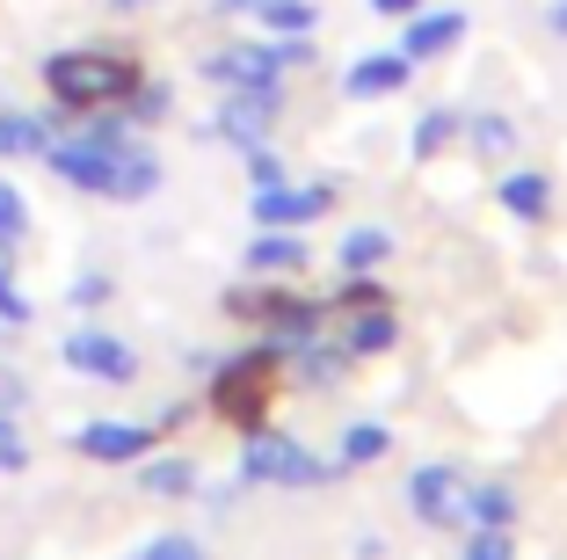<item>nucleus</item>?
<instances>
[{"instance_id": "9", "label": "nucleus", "mask_w": 567, "mask_h": 560, "mask_svg": "<svg viewBox=\"0 0 567 560\" xmlns=\"http://www.w3.org/2000/svg\"><path fill=\"white\" fill-rule=\"evenodd\" d=\"M334 212V182H269L255 190V226H313Z\"/></svg>"}, {"instance_id": "25", "label": "nucleus", "mask_w": 567, "mask_h": 560, "mask_svg": "<svg viewBox=\"0 0 567 560\" xmlns=\"http://www.w3.org/2000/svg\"><path fill=\"white\" fill-rule=\"evenodd\" d=\"M466 132H473V153H481V161H502V153L517 146V124H509V116H473Z\"/></svg>"}, {"instance_id": "6", "label": "nucleus", "mask_w": 567, "mask_h": 560, "mask_svg": "<svg viewBox=\"0 0 567 560\" xmlns=\"http://www.w3.org/2000/svg\"><path fill=\"white\" fill-rule=\"evenodd\" d=\"M284 116V88H226V102H218V116L204 124V139H226V146H262L269 132H277Z\"/></svg>"}, {"instance_id": "7", "label": "nucleus", "mask_w": 567, "mask_h": 560, "mask_svg": "<svg viewBox=\"0 0 567 560\" xmlns=\"http://www.w3.org/2000/svg\"><path fill=\"white\" fill-rule=\"evenodd\" d=\"M59 357H66V371L102 379V386H132L138 379V349L124 343V335H110V328H73L66 343H59Z\"/></svg>"}, {"instance_id": "32", "label": "nucleus", "mask_w": 567, "mask_h": 560, "mask_svg": "<svg viewBox=\"0 0 567 560\" xmlns=\"http://www.w3.org/2000/svg\"><path fill=\"white\" fill-rule=\"evenodd\" d=\"M364 306H385V292L371 277H350L342 292H334V314H364Z\"/></svg>"}, {"instance_id": "22", "label": "nucleus", "mask_w": 567, "mask_h": 560, "mask_svg": "<svg viewBox=\"0 0 567 560\" xmlns=\"http://www.w3.org/2000/svg\"><path fill=\"white\" fill-rule=\"evenodd\" d=\"M458 132H466V116H458V110H422L408 146H415V161H436L444 146H458Z\"/></svg>"}, {"instance_id": "29", "label": "nucleus", "mask_w": 567, "mask_h": 560, "mask_svg": "<svg viewBox=\"0 0 567 560\" xmlns=\"http://www.w3.org/2000/svg\"><path fill=\"white\" fill-rule=\"evenodd\" d=\"M132 560H212V553H204V546L189 539V531H161V539H146Z\"/></svg>"}, {"instance_id": "17", "label": "nucleus", "mask_w": 567, "mask_h": 560, "mask_svg": "<svg viewBox=\"0 0 567 560\" xmlns=\"http://www.w3.org/2000/svg\"><path fill=\"white\" fill-rule=\"evenodd\" d=\"M138 488L161 495V502H183V495H197V466L175 459V451H146L138 459Z\"/></svg>"}, {"instance_id": "38", "label": "nucleus", "mask_w": 567, "mask_h": 560, "mask_svg": "<svg viewBox=\"0 0 567 560\" xmlns=\"http://www.w3.org/2000/svg\"><path fill=\"white\" fill-rule=\"evenodd\" d=\"M110 8H117V16H132V8H153V0H110Z\"/></svg>"}, {"instance_id": "2", "label": "nucleus", "mask_w": 567, "mask_h": 560, "mask_svg": "<svg viewBox=\"0 0 567 560\" xmlns=\"http://www.w3.org/2000/svg\"><path fill=\"white\" fill-rule=\"evenodd\" d=\"M277 371H284V357L269 343L226 357V364H218V379H212V415H218V422H234L240 437L262 429L269 422V400H277Z\"/></svg>"}, {"instance_id": "12", "label": "nucleus", "mask_w": 567, "mask_h": 560, "mask_svg": "<svg viewBox=\"0 0 567 560\" xmlns=\"http://www.w3.org/2000/svg\"><path fill=\"white\" fill-rule=\"evenodd\" d=\"M415 81V59L408 51H364L350 73H342V95L350 102H379V95H401Z\"/></svg>"}, {"instance_id": "5", "label": "nucleus", "mask_w": 567, "mask_h": 560, "mask_svg": "<svg viewBox=\"0 0 567 560\" xmlns=\"http://www.w3.org/2000/svg\"><path fill=\"white\" fill-rule=\"evenodd\" d=\"M240 480H255V488H328V466L313 459V451L299 445V437H277V429H248V451H240Z\"/></svg>"}, {"instance_id": "3", "label": "nucleus", "mask_w": 567, "mask_h": 560, "mask_svg": "<svg viewBox=\"0 0 567 560\" xmlns=\"http://www.w3.org/2000/svg\"><path fill=\"white\" fill-rule=\"evenodd\" d=\"M226 314H234V320H262V343L291 364L306 343H320L328 306H320V298H299V292H234V298H226Z\"/></svg>"}, {"instance_id": "16", "label": "nucleus", "mask_w": 567, "mask_h": 560, "mask_svg": "<svg viewBox=\"0 0 567 560\" xmlns=\"http://www.w3.org/2000/svg\"><path fill=\"white\" fill-rule=\"evenodd\" d=\"M393 343H401L393 298H385V306H364V314H350V335H342V349H350V357H385Z\"/></svg>"}, {"instance_id": "20", "label": "nucleus", "mask_w": 567, "mask_h": 560, "mask_svg": "<svg viewBox=\"0 0 567 560\" xmlns=\"http://www.w3.org/2000/svg\"><path fill=\"white\" fill-rule=\"evenodd\" d=\"M466 525H517V495L502 488V480H466Z\"/></svg>"}, {"instance_id": "14", "label": "nucleus", "mask_w": 567, "mask_h": 560, "mask_svg": "<svg viewBox=\"0 0 567 560\" xmlns=\"http://www.w3.org/2000/svg\"><path fill=\"white\" fill-rule=\"evenodd\" d=\"M306 255H313V247L299 241V226H262L255 247H248V269H255V277H299Z\"/></svg>"}, {"instance_id": "1", "label": "nucleus", "mask_w": 567, "mask_h": 560, "mask_svg": "<svg viewBox=\"0 0 567 560\" xmlns=\"http://www.w3.org/2000/svg\"><path fill=\"white\" fill-rule=\"evenodd\" d=\"M44 88H51V102H66V110H117L138 88V67L124 51H51Z\"/></svg>"}, {"instance_id": "31", "label": "nucleus", "mask_w": 567, "mask_h": 560, "mask_svg": "<svg viewBox=\"0 0 567 560\" xmlns=\"http://www.w3.org/2000/svg\"><path fill=\"white\" fill-rule=\"evenodd\" d=\"M30 466V437L16 429V415H0V474H22Z\"/></svg>"}, {"instance_id": "35", "label": "nucleus", "mask_w": 567, "mask_h": 560, "mask_svg": "<svg viewBox=\"0 0 567 560\" xmlns=\"http://www.w3.org/2000/svg\"><path fill=\"white\" fill-rule=\"evenodd\" d=\"M415 8H422V0H371V16H385V22H393V16L408 22V16H415Z\"/></svg>"}, {"instance_id": "8", "label": "nucleus", "mask_w": 567, "mask_h": 560, "mask_svg": "<svg viewBox=\"0 0 567 560\" xmlns=\"http://www.w3.org/2000/svg\"><path fill=\"white\" fill-rule=\"evenodd\" d=\"M153 445H161V429H153V422H117V415H110V422H81V429H73V451L95 459V466H138Z\"/></svg>"}, {"instance_id": "13", "label": "nucleus", "mask_w": 567, "mask_h": 560, "mask_svg": "<svg viewBox=\"0 0 567 560\" xmlns=\"http://www.w3.org/2000/svg\"><path fill=\"white\" fill-rule=\"evenodd\" d=\"M161 153L146 146V139H132V146L117 153V175H110V204H146L153 190H161Z\"/></svg>"}, {"instance_id": "28", "label": "nucleus", "mask_w": 567, "mask_h": 560, "mask_svg": "<svg viewBox=\"0 0 567 560\" xmlns=\"http://www.w3.org/2000/svg\"><path fill=\"white\" fill-rule=\"evenodd\" d=\"M458 560H517V539H509L502 525H473V539H466Z\"/></svg>"}, {"instance_id": "36", "label": "nucleus", "mask_w": 567, "mask_h": 560, "mask_svg": "<svg viewBox=\"0 0 567 560\" xmlns=\"http://www.w3.org/2000/svg\"><path fill=\"white\" fill-rule=\"evenodd\" d=\"M546 30H553V37H567V0H553V8H546Z\"/></svg>"}, {"instance_id": "4", "label": "nucleus", "mask_w": 567, "mask_h": 560, "mask_svg": "<svg viewBox=\"0 0 567 560\" xmlns=\"http://www.w3.org/2000/svg\"><path fill=\"white\" fill-rule=\"evenodd\" d=\"M306 59H313L306 37H269V44H218L197 73L212 88H277V73L306 67Z\"/></svg>"}, {"instance_id": "24", "label": "nucleus", "mask_w": 567, "mask_h": 560, "mask_svg": "<svg viewBox=\"0 0 567 560\" xmlns=\"http://www.w3.org/2000/svg\"><path fill=\"white\" fill-rule=\"evenodd\" d=\"M30 314H37V306H30V292L16 284V247L0 241V320H8V328H30Z\"/></svg>"}, {"instance_id": "18", "label": "nucleus", "mask_w": 567, "mask_h": 560, "mask_svg": "<svg viewBox=\"0 0 567 560\" xmlns=\"http://www.w3.org/2000/svg\"><path fill=\"white\" fill-rule=\"evenodd\" d=\"M51 146V124L30 110H0V161H44Z\"/></svg>"}, {"instance_id": "34", "label": "nucleus", "mask_w": 567, "mask_h": 560, "mask_svg": "<svg viewBox=\"0 0 567 560\" xmlns=\"http://www.w3.org/2000/svg\"><path fill=\"white\" fill-rule=\"evenodd\" d=\"M102 298H110V277H102V269H87V277H73V306H81V314H95Z\"/></svg>"}, {"instance_id": "37", "label": "nucleus", "mask_w": 567, "mask_h": 560, "mask_svg": "<svg viewBox=\"0 0 567 560\" xmlns=\"http://www.w3.org/2000/svg\"><path fill=\"white\" fill-rule=\"evenodd\" d=\"M212 8H226V16H248L255 0H212Z\"/></svg>"}, {"instance_id": "26", "label": "nucleus", "mask_w": 567, "mask_h": 560, "mask_svg": "<svg viewBox=\"0 0 567 560\" xmlns=\"http://www.w3.org/2000/svg\"><path fill=\"white\" fill-rule=\"evenodd\" d=\"M299 371H306V379H313V386H328V379H342V371H350V349H342V343H306L299 349Z\"/></svg>"}, {"instance_id": "10", "label": "nucleus", "mask_w": 567, "mask_h": 560, "mask_svg": "<svg viewBox=\"0 0 567 560\" xmlns=\"http://www.w3.org/2000/svg\"><path fill=\"white\" fill-rule=\"evenodd\" d=\"M408 502H415V517L430 531L466 525V480L451 474V466H415V474H408Z\"/></svg>"}, {"instance_id": "27", "label": "nucleus", "mask_w": 567, "mask_h": 560, "mask_svg": "<svg viewBox=\"0 0 567 560\" xmlns=\"http://www.w3.org/2000/svg\"><path fill=\"white\" fill-rule=\"evenodd\" d=\"M124 102H132V124H161V116L175 110V95H167L161 81H146V73H138V88H132Z\"/></svg>"}, {"instance_id": "23", "label": "nucleus", "mask_w": 567, "mask_h": 560, "mask_svg": "<svg viewBox=\"0 0 567 560\" xmlns=\"http://www.w3.org/2000/svg\"><path fill=\"white\" fill-rule=\"evenodd\" d=\"M393 451V429L385 422H350L342 429V466H379Z\"/></svg>"}, {"instance_id": "15", "label": "nucleus", "mask_w": 567, "mask_h": 560, "mask_svg": "<svg viewBox=\"0 0 567 560\" xmlns=\"http://www.w3.org/2000/svg\"><path fill=\"white\" fill-rule=\"evenodd\" d=\"M495 204L509 218H524V226H538V218L553 212V182L538 175V167H509V175L495 182Z\"/></svg>"}, {"instance_id": "33", "label": "nucleus", "mask_w": 567, "mask_h": 560, "mask_svg": "<svg viewBox=\"0 0 567 560\" xmlns=\"http://www.w3.org/2000/svg\"><path fill=\"white\" fill-rule=\"evenodd\" d=\"M248 175H255V190H269V182H284V153L269 146V139H262V146H248Z\"/></svg>"}, {"instance_id": "21", "label": "nucleus", "mask_w": 567, "mask_h": 560, "mask_svg": "<svg viewBox=\"0 0 567 560\" xmlns=\"http://www.w3.org/2000/svg\"><path fill=\"white\" fill-rule=\"evenodd\" d=\"M255 22H262L269 37H313V22H320V8L313 0H255L248 8Z\"/></svg>"}, {"instance_id": "30", "label": "nucleus", "mask_w": 567, "mask_h": 560, "mask_svg": "<svg viewBox=\"0 0 567 560\" xmlns=\"http://www.w3.org/2000/svg\"><path fill=\"white\" fill-rule=\"evenodd\" d=\"M22 233H30V204H22V190H16V182H0V241L16 247Z\"/></svg>"}, {"instance_id": "11", "label": "nucleus", "mask_w": 567, "mask_h": 560, "mask_svg": "<svg viewBox=\"0 0 567 560\" xmlns=\"http://www.w3.org/2000/svg\"><path fill=\"white\" fill-rule=\"evenodd\" d=\"M451 44H466V8H415V16L401 22V51L408 59H444Z\"/></svg>"}, {"instance_id": "19", "label": "nucleus", "mask_w": 567, "mask_h": 560, "mask_svg": "<svg viewBox=\"0 0 567 560\" xmlns=\"http://www.w3.org/2000/svg\"><path fill=\"white\" fill-rule=\"evenodd\" d=\"M334 263L350 269V277H371L379 263H393V233H385V226H357V233H342Z\"/></svg>"}]
</instances>
